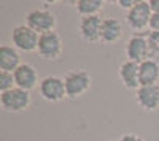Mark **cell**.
I'll use <instances>...</instances> for the list:
<instances>
[{"mask_svg":"<svg viewBox=\"0 0 159 141\" xmlns=\"http://www.w3.org/2000/svg\"><path fill=\"white\" fill-rule=\"evenodd\" d=\"M118 6L119 8H123V10H126V13L130 10V8H134L135 5H137V0H118Z\"/></svg>","mask_w":159,"mask_h":141,"instance_id":"ffe728a7","label":"cell"},{"mask_svg":"<svg viewBox=\"0 0 159 141\" xmlns=\"http://www.w3.org/2000/svg\"><path fill=\"white\" fill-rule=\"evenodd\" d=\"M62 51H64V41H62V36L59 35V32L52 30V32L40 35L37 53L42 59L56 60L62 56Z\"/></svg>","mask_w":159,"mask_h":141,"instance_id":"8992f818","label":"cell"},{"mask_svg":"<svg viewBox=\"0 0 159 141\" xmlns=\"http://www.w3.org/2000/svg\"><path fill=\"white\" fill-rule=\"evenodd\" d=\"M150 2V8L154 15H159V0H148Z\"/></svg>","mask_w":159,"mask_h":141,"instance_id":"7402d4cb","label":"cell"},{"mask_svg":"<svg viewBox=\"0 0 159 141\" xmlns=\"http://www.w3.org/2000/svg\"><path fill=\"white\" fill-rule=\"evenodd\" d=\"M123 36V24L119 19L108 16L103 18L102 22V32H100V41L105 45H115L121 40Z\"/></svg>","mask_w":159,"mask_h":141,"instance_id":"4fadbf2b","label":"cell"},{"mask_svg":"<svg viewBox=\"0 0 159 141\" xmlns=\"http://www.w3.org/2000/svg\"><path fill=\"white\" fill-rule=\"evenodd\" d=\"M150 32H159V15H154V13L150 21Z\"/></svg>","mask_w":159,"mask_h":141,"instance_id":"44dd1931","label":"cell"},{"mask_svg":"<svg viewBox=\"0 0 159 141\" xmlns=\"http://www.w3.org/2000/svg\"><path fill=\"white\" fill-rule=\"evenodd\" d=\"M124 51H126L127 60L135 62V63H142L147 59H150V56H151L148 38H147V35H140V33H135L129 38Z\"/></svg>","mask_w":159,"mask_h":141,"instance_id":"ba28073f","label":"cell"},{"mask_svg":"<svg viewBox=\"0 0 159 141\" xmlns=\"http://www.w3.org/2000/svg\"><path fill=\"white\" fill-rule=\"evenodd\" d=\"M118 141H147L143 136L137 135V133H132V132H127L124 135H121V138H119Z\"/></svg>","mask_w":159,"mask_h":141,"instance_id":"d6986e66","label":"cell"},{"mask_svg":"<svg viewBox=\"0 0 159 141\" xmlns=\"http://www.w3.org/2000/svg\"><path fill=\"white\" fill-rule=\"evenodd\" d=\"M108 141H113V139H108Z\"/></svg>","mask_w":159,"mask_h":141,"instance_id":"603a6c76","label":"cell"},{"mask_svg":"<svg viewBox=\"0 0 159 141\" xmlns=\"http://www.w3.org/2000/svg\"><path fill=\"white\" fill-rule=\"evenodd\" d=\"M135 101L140 109L153 113L159 109V84L157 86H140L135 92Z\"/></svg>","mask_w":159,"mask_h":141,"instance_id":"8fae6325","label":"cell"},{"mask_svg":"<svg viewBox=\"0 0 159 141\" xmlns=\"http://www.w3.org/2000/svg\"><path fill=\"white\" fill-rule=\"evenodd\" d=\"M38 40L40 35L25 24L16 25L11 32V43L19 53H34V51H37Z\"/></svg>","mask_w":159,"mask_h":141,"instance_id":"5b68a950","label":"cell"},{"mask_svg":"<svg viewBox=\"0 0 159 141\" xmlns=\"http://www.w3.org/2000/svg\"><path fill=\"white\" fill-rule=\"evenodd\" d=\"M153 16V11L150 8V2L147 0H140L134 8H130L126 13V22L132 30H145L150 27V21Z\"/></svg>","mask_w":159,"mask_h":141,"instance_id":"52a82bcc","label":"cell"},{"mask_svg":"<svg viewBox=\"0 0 159 141\" xmlns=\"http://www.w3.org/2000/svg\"><path fill=\"white\" fill-rule=\"evenodd\" d=\"M32 103V95L29 91L15 87L11 91H7L3 94H0V106L7 113H22L25 111Z\"/></svg>","mask_w":159,"mask_h":141,"instance_id":"7a4b0ae2","label":"cell"},{"mask_svg":"<svg viewBox=\"0 0 159 141\" xmlns=\"http://www.w3.org/2000/svg\"><path fill=\"white\" fill-rule=\"evenodd\" d=\"M13 75H15L16 87L24 89V91H29V92L34 91L35 87H38L40 81H42L38 78L37 68L32 65V63H21Z\"/></svg>","mask_w":159,"mask_h":141,"instance_id":"30bf717a","label":"cell"},{"mask_svg":"<svg viewBox=\"0 0 159 141\" xmlns=\"http://www.w3.org/2000/svg\"><path fill=\"white\" fill-rule=\"evenodd\" d=\"M140 86H157L159 84V62L156 59H147L139 63Z\"/></svg>","mask_w":159,"mask_h":141,"instance_id":"5bb4252c","label":"cell"},{"mask_svg":"<svg viewBox=\"0 0 159 141\" xmlns=\"http://www.w3.org/2000/svg\"><path fill=\"white\" fill-rule=\"evenodd\" d=\"M103 0H78V2H75V8L81 18L99 16V13L103 10Z\"/></svg>","mask_w":159,"mask_h":141,"instance_id":"2e32d148","label":"cell"},{"mask_svg":"<svg viewBox=\"0 0 159 141\" xmlns=\"http://www.w3.org/2000/svg\"><path fill=\"white\" fill-rule=\"evenodd\" d=\"M16 87V83H15V75L10 73V71H3L0 70V92H7V91H11V89Z\"/></svg>","mask_w":159,"mask_h":141,"instance_id":"e0dca14e","label":"cell"},{"mask_svg":"<svg viewBox=\"0 0 159 141\" xmlns=\"http://www.w3.org/2000/svg\"><path fill=\"white\" fill-rule=\"evenodd\" d=\"M118 78L121 84L127 89V91H139L140 87V76H139V63L124 60L121 65L118 67Z\"/></svg>","mask_w":159,"mask_h":141,"instance_id":"7c38bea8","label":"cell"},{"mask_svg":"<svg viewBox=\"0 0 159 141\" xmlns=\"http://www.w3.org/2000/svg\"><path fill=\"white\" fill-rule=\"evenodd\" d=\"M21 63H22L21 54L15 46H11V45H2L0 46V68L3 71L15 73Z\"/></svg>","mask_w":159,"mask_h":141,"instance_id":"9a60e30c","label":"cell"},{"mask_svg":"<svg viewBox=\"0 0 159 141\" xmlns=\"http://www.w3.org/2000/svg\"><path fill=\"white\" fill-rule=\"evenodd\" d=\"M147 38H148L151 56L153 54H159V32H148Z\"/></svg>","mask_w":159,"mask_h":141,"instance_id":"ac0fdd59","label":"cell"},{"mask_svg":"<svg viewBox=\"0 0 159 141\" xmlns=\"http://www.w3.org/2000/svg\"><path fill=\"white\" fill-rule=\"evenodd\" d=\"M56 24H57L56 16L46 8H35L29 11L27 16H25V25H29L38 35L56 30Z\"/></svg>","mask_w":159,"mask_h":141,"instance_id":"3957f363","label":"cell"},{"mask_svg":"<svg viewBox=\"0 0 159 141\" xmlns=\"http://www.w3.org/2000/svg\"><path fill=\"white\" fill-rule=\"evenodd\" d=\"M64 84L65 91H67V97L72 100H76L83 97L92 86V78L88 70L84 68H73L67 71L64 76Z\"/></svg>","mask_w":159,"mask_h":141,"instance_id":"6da1fadb","label":"cell"},{"mask_svg":"<svg viewBox=\"0 0 159 141\" xmlns=\"http://www.w3.org/2000/svg\"><path fill=\"white\" fill-rule=\"evenodd\" d=\"M38 94L43 100L49 101V103H59V101L69 98L67 91H65L64 78H59V76H45L40 81Z\"/></svg>","mask_w":159,"mask_h":141,"instance_id":"277c9868","label":"cell"},{"mask_svg":"<svg viewBox=\"0 0 159 141\" xmlns=\"http://www.w3.org/2000/svg\"><path fill=\"white\" fill-rule=\"evenodd\" d=\"M102 16H84L80 18L78 22V35L86 43H99L100 41V32H102Z\"/></svg>","mask_w":159,"mask_h":141,"instance_id":"9c48e42d","label":"cell"}]
</instances>
